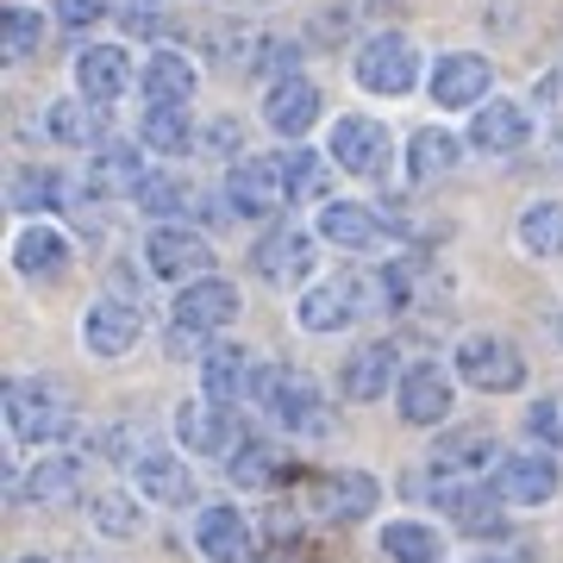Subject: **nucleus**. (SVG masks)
I'll use <instances>...</instances> for the list:
<instances>
[{
	"label": "nucleus",
	"mask_w": 563,
	"mask_h": 563,
	"mask_svg": "<svg viewBox=\"0 0 563 563\" xmlns=\"http://www.w3.org/2000/svg\"><path fill=\"white\" fill-rule=\"evenodd\" d=\"M157 157H181V151H195L201 144V132H195V120H188V107H169V101H151L144 107V132H139Z\"/></svg>",
	"instance_id": "31"
},
{
	"label": "nucleus",
	"mask_w": 563,
	"mask_h": 563,
	"mask_svg": "<svg viewBox=\"0 0 563 563\" xmlns=\"http://www.w3.org/2000/svg\"><path fill=\"white\" fill-rule=\"evenodd\" d=\"M325 157L339 163L344 176L376 181V176H388V163H395V144H388V125H383V120H369V113H344V120L332 125V144H325Z\"/></svg>",
	"instance_id": "7"
},
{
	"label": "nucleus",
	"mask_w": 563,
	"mask_h": 563,
	"mask_svg": "<svg viewBox=\"0 0 563 563\" xmlns=\"http://www.w3.org/2000/svg\"><path fill=\"white\" fill-rule=\"evenodd\" d=\"M432 101L444 107V113H457V107H483L488 88H495V69H488V57H476V51H451V57L432 63Z\"/></svg>",
	"instance_id": "15"
},
{
	"label": "nucleus",
	"mask_w": 563,
	"mask_h": 563,
	"mask_svg": "<svg viewBox=\"0 0 563 563\" xmlns=\"http://www.w3.org/2000/svg\"><path fill=\"white\" fill-rule=\"evenodd\" d=\"M520 244L532 257H563V201H532L520 213Z\"/></svg>",
	"instance_id": "35"
},
{
	"label": "nucleus",
	"mask_w": 563,
	"mask_h": 563,
	"mask_svg": "<svg viewBox=\"0 0 563 563\" xmlns=\"http://www.w3.org/2000/svg\"><path fill=\"white\" fill-rule=\"evenodd\" d=\"M101 101H51V113H44V132L57 144H101Z\"/></svg>",
	"instance_id": "32"
},
{
	"label": "nucleus",
	"mask_w": 563,
	"mask_h": 563,
	"mask_svg": "<svg viewBox=\"0 0 563 563\" xmlns=\"http://www.w3.org/2000/svg\"><path fill=\"white\" fill-rule=\"evenodd\" d=\"M169 320H176V351H188L195 339H213L220 325L239 320V288L207 269V276L181 282V295H176V307H169Z\"/></svg>",
	"instance_id": "4"
},
{
	"label": "nucleus",
	"mask_w": 563,
	"mask_h": 563,
	"mask_svg": "<svg viewBox=\"0 0 563 563\" xmlns=\"http://www.w3.org/2000/svg\"><path fill=\"white\" fill-rule=\"evenodd\" d=\"M176 439L195 451V457H232L239 451V420L225 413V401H207V395H195V401L176 407Z\"/></svg>",
	"instance_id": "13"
},
{
	"label": "nucleus",
	"mask_w": 563,
	"mask_h": 563,
	"mask_svg": "<svg viewBox=\"0 0 563 563\" xmlns=\"http://www.w3.org/2000/svg\"><path fill=\"white\" fill-rule=\"evenodd\" d=\"M420 81V44L407 32H376L357 44V88L369 95H407Z\"/></svg>",
	"instance_id": "6"
},
{
	"label": "nucleus",
	"mask_w": 563,
	"mask_h": 563,
	"mask_svg": "<svg viewBox=\"0 0 563 563\" xmlns=\"http://www.w3.org/2000/svg\"><path fill=\"white\" fill-rule=\"evenodd\" d=\"M432 501L444 507V520H457V532H476V539H488V532H501L507 514H501V495H495V483L476 488V483H432Z\"/></svg>",
	"instance_id": "17"
},
{
	"label": "nucleus",
	"mask_w": 563,
	"mask_h": 563,
	"mask_svg": "<svg viewBox=\"0 0 563 563\" xmlns=\"http://www.w3.org/2000/svg\"><path fill=\"white\" fill-rule=\"evenodd\" d=\"M69 239H63L57 225H25L20 239H13V269L20 276H32V282H51V276H63L69 269Z\"/></svg>",
	"instance_id": "25"
},
{
	"label": "nucleus",
	"mask_w": 563,
	"mask_h": 563,
	"mask_svg": "<svg viewBox=\"0 0 563 563\" xmlns=\"http://www.w3.org/2000/svg\"><path fill=\"white\" fill-rule=\"evenodd\" d=\"M76 88L88 95V101H101V107H113L132 88V57H125L120 44H88L76 57Z\"/></svg>",
	"instance_id": "23"
},
{
	"label": "nucleus",
	"mask_w": 563,
	"mask_h": 563,
	"mask_svg": "<svg viewBox=\"0 0 563 563\" xmlns=\"http://www.w3.org/2000/svg\"><path fill=\"white\" fill-rule=\"evenodd\" d=\"M495 439L488 432H463V439H439V470H457V476H476L483 463H495Z\"/></svg>",
	"instance_id": "39"
},
{
	"label": "nucleus",
	"mask_w": 563,
	"mask_h": 563,
	"mask_svg": "<svg viewBox=\"0 0 563 563\" xmlns=\"http://www.w3.org/2000/svg\"><path fill=\"white\" fill-rule=\"evenodd\" d=\"M376 501H383V488H376V476H363V470H339V476H320V483L301 495V507L313 514V520H363V514H376Z\"/></svg>",
	"instance_id": "12"
},
{
	"label": "nucleus",
	"mask_w": 563,
	"mask_h": 563,
	"mask_svg": "<svg viewBox=\"0 0 563 563\" xmlns=\"http://www.w3.org/2000/svg\"><path fill=\"white\" fill-rule=\"evenodd\" d=\"M88 520H95L101 539H132L139 532V501L125 488H101V495H88Z\"/></svg>",
	"instance_id": "37"
},
{
	"label": "nucleus",
	"mask_w": 563,
	"mask_h": 563,
	"mask_svg": "<svg viewBox=\"0 0 563 563\" xmlns=\"http://www.w3.org/2000/svg\"><path fill=\"white\" fill-rule=\"evenodd\" d=\"M476 563H507V558H476Z\"/></svg>",
	"instance_id": "46"
},
{
	"label": "nucleus",
	"mask_w": 563,
	"mask_h": 563,
	"mask_svg": "<svg viewBox=\"0 0 563 563\" xmlns=\"http://www.w3.org/2000/svg\"><path fill=\"white\" fill-rule=\"evenodd\" d=\"M495 495H501L507 507H544L551 495H558V457L551 451H501L495 457Z\"/></svg>",
	"instance_id": "10"
},
{
	"label": "nucleus",
	"mask_w": 563,
	"mask_h": 563,
	"mask_svg": "<svg viewBox=\"0 0 563 563\" xmlns=\"http://www.w3.org/2000/svg\"><path fill=\"white\" fill-rule=\"evenodd\" d=\"M139 313L120 301V295H101V301H88V313H81V351L88 357H125L132 344H139Z\"/></svg>",
	"instance_id": "16"
},
{
	"label": "nucleus",
	"mask_w": 563,
	"mask_h": 563,
	"mask_svg": "<svg viewBox=\"0 0 563 563\" xmlns=\"http://www.w3.org/2000/svg\"><path fill=\"white\" fill-rule=\"evenodd\" d=\"M383 558L388 563H439L444 544L426 520H395V526H383Z\"/></svg>",
	"instance_id": "33"
},
{
	"label": "nucleus",
	"mask_w": 563,
	"mask_h": 563,
	"mask_svg": "<svg viewBox=\"0 0 563 563\" xmlns=\"http://www.w3.org/2000/svg\"><path fill=\"white\" fill-rule=\"evenodd\" d=\"M251 520H244L239 507H201V520H195V551H201L207 563H251Z\"/></svg>",
	"instance_id": "18"
},
{
	"label": "nucleus",
	"mask_w": 563,
	"mask_h": 563,
	"mask_svg": "<svg viewBox=\"0 0 563 563\" xmlns=\"http://www.w3.org/2000/svg\"><path fill=\"white\" fill-rule=\"evenodd\" d=\"M251 269H257L269 288H307L320 276V239L301 232V225H269L251 251Z\"/></svg>",
	"instance_id": "5"
},
{
	"label": "nucleus",
	"mask_w": 563,
	"mask_h": 563,
	"mask_svg": "<svg viewBox=\"0 0 563 563\" xmlns=\"http://www.w3.org/2000/svg\"><path fill=\"white\" fill-rule=\"evenodd\" d=\"M88 181H95L101 195H139V188H144L139 144H120V139L95 144V169H88Z\"/></svg>",
	"instance_id": "29"
},
{
	"label": "nucleus",
	"mask_w": 563,
	"mask_h": 563,
	"mask_svg": "<svg viewBox=\"0 0 563 563\" xmlns=\"http://www.w3.org/2000/svg\"><path fill=\"white\" fill-rule=\"evenodd\" d=\"M63 195H69V176H57V169H20L13 176V207L20 213H38V207L63 213Z\"/></svg>",
	"instance_id": "38"
},
{
	"label": "nucleus",
	"mask_w": 563,
	"mask_h": 563,
	"mask_svg": "<svg viewBox=\"0 0 563 563\" xmlns=\"http://www.w3.org/2000/svg\"><path fill=\"white\" fill-rule=\"evenodd\" d=\"M395 407H401V426H420V432L444 426V413H451V376H444L439 363H407L401 383H395Z\"/></svg>",
	"instance_id": "14"
},
{
	"label": "nucleus",
	"mask_w": 563,
	"mask_h": 563,
	"mask_svg": "<svg viewBox=\"0 0 563 563\" xmlns=\"http://www.w3.org/2000/svg\"><path fill=\"white\" fill-rule=\"evenodd\" d=\"M144 101H169V107H188L195 101V63L181 57V51H151V63H144Z\"/></svg>",
	"instance_id": "28"
},
{
	"label": "nucleus",
	"mask_w": 563,
	"mask_h": 563,
	"mask_svg": "<svg viewBox=\"0 0 563 563\" xmlns=\"http://www.w3.org/2000/svg\"><path fill=\"white\" fill-rule=\"evenodd\" d=\"M144 263H151L157 282H195L213 269V244L201 232H188L181 220H157L151 239H144Z\"/></svg>",
	"instance_id": "8"
},
{
	"label": "nucleus",
	"mask_w": 563,
	"mask_h": 563,
	"mask_svg": "<svg viewBox=\"0 0 563 563\" xmlns=\"http://www.w3.org/2000/svg\"><path fill=\"white\" fill-rule=\"evenodd\" d=\"M457 376L470 388H483V395H507V388L526 383V357H520V344L495 339V332H476V339L457 344Z\"/></svg>",
	"instance_id": "9"
},
{
	"label": "nucleus",
	"mask_w": 563,
	"mask_h": 563,
	"mask_svg": "<svg viewBox=\"0 0 563 563\" xmlns=\"http://www.w3.org/2000/svg\"><path fill=\"white\" fill-rule=\"evenodd\" d=\"M251 401L269 420L307 432V439H325L332 432V407L320 401V388L307 383V376H295V369H282V363H263L257 376H251Z\"/></svg>",
	"instance_id": "3"
},
{
	"label": "nucleus",
	"mask_w": 563,
	"mask_h": 563,
	"mask_svg": "<svg viewBox=\"0 0 563 563\" xmlns=\"http://www.w3.org/2000/svg\"><path fill=\"white\" fill-rule=\"evenodd\" d=\"M457 163H463V144H457V132H444V125H420V132L407 139V176L413 181L457 176Z\"/></svg>",
	"instance_id": "27"
},
{
	"label": "nucleus",
	"mask_w": 563,
	"mask_h": 563,
	"mask_svg": "<svg viewBox=\"0 0 563 563\" xmlns=\"http://www.w3.org/2000/svg\"><path fill=\"white\" fill-rule=\"evenodd\" d=\"M101 13H107V0H57V25H69V32L95 25Z\"/></svg>",
	"instance_id": "43"
},
{
	"label": "nucleus",
	"mask_w": 563,
	"mask_h": 563,
	"mask_svg": "<svg viewBox=\"0 0 563 563\" xmlns=\"http://www.w3.org/2000/svg\"><path fill=\"white\" fill-rule=\"evenodd\" d=\"M470 144L483 157H514L532 144V113L520 101H483L476 107V125H470Z\"/></svg>",
	"instance_id": "19"
},
{
	"label": "nucleus",
	"mask_w": 563,
	"mask_h": 563,
	"mask_svg": "<svg viewBox=\"0 0 563 563\" xmlns=\"http://www.w3.org/2000/svg\"><path fill=\"white\" fill-rule=\"evenodd\" d=\"M526 432L539 444H558L563 451V395H539V401L526 407Z\"/></svg>",
	"instance_id": "42"
},
{
	"label": "nucleus",
	"mask_w": 563,
	"mask_h": 563,
	"mask_svg": "<svg viewBox=\"0 0 563 563\" xmlns=\"http://www.w3.org/2000/svg\"><path fill=\"white\" fill-rule=\"evenodd\" d=\"M369 307H388V282L383 269L376 276H332V282H307L301 288V307H295V320L307 332H344V325L369 313Z\"/></svg>",
	"instance_id": "2"
},
{
	"label": "nucleus",
	"mask_w": 563,
	"mask_h": 563,
	"mask_svg": "<svg viewBox=\"0 0 563 563\" xmlns=\"http://www.w3.org/2000/svg\"><path fill=\"white\" fill-rule=\"evenodd\" d=\"M282 163V181H288V201H313V195H325V157L320 151H307V144H288V151H276Z\"/></svg>",
	"instance_id": "34"
},
{
	"label": "nucleus",
	"mask_w": 563,
	"mask_h": 563,
	"mask_svg": "<svg viewBox=\"0 0 563 563\" xmlns=\"http://www.w3.org/2000/svg\"><path fill=\"white\" fill-rule=\"evenodd\" d=\"M195 151H239V120H213V132H201Z\"/></svg>",
	"instance_id": "44"
},
{
	"label": "nucleus",
	"mask_w": 563,
	"mask_h": 563,
	"mask_svg": "<svg viewBox=\"0 0 563 563\" xmlns=\"http://www.w3.org/2000/svg\"><path fill=\"white\" fill-rule=\"evenodd\" d=\"M225 201L244 220H276V207L288 201V181H282L276 157H239L232 176H225Z\"/></svg>",
	"instance_id": "11"
},
{
	"label": "nucleus",
	"mask_w": 563,
	"mask_h": 563,
	"mask_svg": "<svg viewBox=\"0 0 563 563\" xmlns=\"http://www.w3.org/2000/svg\"><path fill=\"white\" fill-rule=\"evenodd\" d=\"M44 44V20L32 7H7V20H0V51L7 57H32Z\"/></svg>",
	"instance_id": "40"
},
{
	"label": "nucleus",
	"mask_w": 563,
	"mask_h": 563,
	"mask_svg": "<svg viewBox=\"0 0 563 563\" xmlns=\"http://www.w3.org/2000/svg\"><path fill=\"white\" fill-rule=\"evenodd\" d=\"M320 239L339 244V251H376L383 244V220H376V207H357V201H325L320 213Z\"/></svg>",
	"instance_id": "26"
},
{
	"label": "nucleus",
	"mask_w": 563,
	"mask_h": 563,
	"mask_svg": "<svg viewBox=\"0 0 563 563\" xmlns=\"http://www.w3.org/2000/svg\"><path fill=\"white\" fill-rule=\"evenodd\" d=\"M251 376H257V357L244 344H207L201 351V395L207 401H244L251 395Z\"/></svg>",
	"instance_id": "20"
},
{
	"label": "nucleus",
	"mask_w": 563,
	"mask_h": 563,
	"mask_svg": "<svg viewBox=\"0 0 563 563\" xmlns=\"http://www.w3.org/2000/svg\"><path fill=\"white\" fill-rule=\"evenodd\" d=\"M0 407H7L13 439H25V444H57L76 432V395L63 383H51V376H13Z\"/></svg>",
	"instance_id": "1"
},
{
	"label": "nucleus",
	"mask_w": 563,
	"mask_h": 563,
	"mask_svg": "<svg viewBox=\"0 0 563 563\" xmlns=\"http://www.w3.org/2000/svg\"><path fill=\"white\" fill-rule=\"evenodd\" d=\"M263 120L276 125L282 139H301L307 125L320 120V88L307 76H276L269 95H263Z\"/></svg>",
	"instance_id": "22"
},
{
	"label": "nucleus",
	"mask_w": 563,
	"mask_h": 563,
	"mask_svg": "<svg viewBox=\"0 0 563 563\" xmlns=\"http://www.w3.org/2000/svg\"><path fill=\"white\" fill-rule=\"evenodd\" d=\"M132 476H139V495L157 501V507L195 501V476H188V463L169 457V451H139V457H132Z\"/></svg>",
	"instance_id": "24"
},
{
	"label": "nucleus",
	"mask_w": 563,
	"mask_h": 563,
	"mask_svg": "<svg viewBox=\"0 0 563 563\" xmlns=\"http://www.w3.org/2000/svg\"><path fill=\"white\" fill-rule=\"evenodd\" d=\"M13 563H51V558H13Z\"/></svg>",
	"instance_id": "45"
},
{
	"label": "nucleus",
	"mask_w": 563,
	"mask_h": 563,
	"mask_svg": "<svg viewBox=\"0 0 563 563\" xmlns=\"http://www.w3.org/2000/svg\"><path fill=\"white\" fill-rule=\"evenodd\" d=\"M344 395H351V401H383L388 388L401 383V357H395V344H357V351H351V357H344Z\"/></svg>",
	"instance_id": "21"
},
{
	"label": "nucleus",
	"mask_w": 563,
	"mask_h": 563,
	"mask_svg": "<svg viewBox=\"0 0 563 563\" xmlns=\"http://www.w3.org/2000/svg\"><path fill=\"white\" fill-rule=\"evenodd\" d=\"M132 201H139L151 220H181V213L201 207V195H195L188 181H176V176H144V188L132 195Z\"/></svg>",
	"instance_id": "36"
},
{
	"label": "nucleus",
	"mask_w": 563,
	"mask_h": 563,
	"mask_svg": "<svg viewBox=\"0 0 563 563\" xmlns=\"http://www.w3.org/2000/svg\"><path fill=\"white\" fill-rule=\"evenodd\" d=\"M25 501L32 507H63L81 495V457H44L32 463V476H20Z\"/></svg>",
	"instance_id": "30"
},
{
	"label": "nucleus",
	"mask_w": 563,
	"mask_h": 563,
	"mask_svg": "<svg viewBox=\"0 0 563 563\" xmlns=\"http://www.w3.org/2000/svg\"><path fill=\"white\" fill-rule=\"evenodd\" d=\"M276 470H282V457L269 451V444H239V451H232V483H239V488L276 483Z\"/></svg>",
	"instance_id": "41"
}]
</instances>
